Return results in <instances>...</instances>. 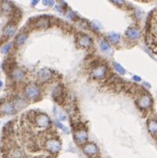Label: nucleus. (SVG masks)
I'll return each mask as SVG.
<instances>
[{
  "label": "nucleus",
  "mask_w": 157,
  "mask_h": 158,
  "mask_svg": "<svg viewBox=\"0 0 157 158\" xmlns=\"http://www.w3.org/2000/svg\"><path fill=\"white\" fill-rule=\"evenodd\" d=\"M34 125L38 128H47L50 126L51 120L45 114H38L33 118Z\"/></svg>",
  "instance_id": "obj_1"
},
{
  "label": "nucleus",
  "mask_w": 157,
  "mask_h": 158,
  "mask_svg": "<svg viewBox=\"0 0 157 158\" xmlns=\"http://www.w3.org/2000/svg\"><path fill=\"white\" fill-rule=\"evenodd\" d=\"M45 148L51 154H57L61 148V144L55 139H50L45 142Z\"/></svg>",
  "instance_id": "obj_2"
},
{
  "label": "nucleus",
  "mask_w": 157,
  "mask_h": 158,
  "mask_svg": "<svg viewBox=\"0 0 157 158\" xmlns=\"http://www.w3.org/2000/svg\"><path fill=\"white\" fill-rule=\"evenodd\" d=\"M25 95L29 100H35L40 95V89L36 84H28L25 88Z\"/></svg>",
  "instance_id": "obj_3"
},
{
  "label": "nucleus",
  "mask_w": 157,
  "mask_h": 158,
  "mask_svg": "<svg viewBox=\"0 0 157 158\" xmlns=\"http://www.w3.org/2000/svg\"><path fill=\"white\" fill-rule=\"evenodd\" d=\"M17 111L13 102L6 101L0 105V114L1 115H13Z\"/></svg>",
  "instance_id": "obj_4"
},
{
  "label": "nucleus",
  "mask_w": 157,
  "mask_h": 158,
  "mask_svg": "<svg viewBox=\"0 0 157 158\" xmlns=\"http://www.w3.org/2000/svg\"><path fill=\"white\" fill-rule=\"evenodd\" d=\"M138 105L141 109H148L152 105V98L147 94H143L138 99Z\"/></svg>",
  "instance_id": "obj_5"
},
{
  "label": "nucleus",
  "mask_w": 157,
  "mask_h": 158,
  "mask_svg": "<svg viewBox=\"0 0 157 158\" xmlns=\"http://www.w3.org/2000/svg\"><path fill=\"white\" fill-rule=\"evenodd\" d=\"M83 152L89 156H94L98 155L99 153V148L94 143H86L83 148Z\"/></svg>",
  "instance_id": "obj_6"
},
{
  "label": "nucleus",
  "mask_w": 157,
  "mask_h": 158,
  "mask_svg": "<svg viewBox=\"0 0 157 158\" xmlns=\"http://www.w3.org/2000/svg\"><path fill=\"white\" fill-rule=\"evenodd\" d=\"M106 75V67L105 66H98L96 67L91 73V76L93 78H97V79H100L103 78Z\"/></svg>",
  "instance_id": "obj_7"
},
{
  "label": "nucleus",
  "mask_w": 157,
  "mask_h": 158,
  "mask_svg": "<svg viewBox=\"0 0 157 158\" xmlns=\"http://www.w3.org/2000/svg\"><path fill=\"white\" fill-rule=\"evenodd\" d=\"M87 138H88V135H87V132L83 130H77L75 132V139L79 144L85 143L87 140Z\"/></svg>",
  "instance_id": "obj_8"
},
{
  "label": "nucleus",
  "mask_w": 157,
  "mask_h": 158,
  "mask_svg": "<svg viewBox=\"0 0 157 158\" xmlns=\"http://www.w3.org/2000/svg\"><path fill=\"white\" fill-rule=\"evenodd\" d=\"M77 44L81 47L88 48L92 45V39L88 36H86V35H82V36H80L77 39Z\"/></svg>",
  "instance_id": "obj_9"
},
{
  "label": "nucleus",
  "mask_w": 157,
  "mask_h": 158,
  "mask_svg": "<svg viewBox=\"0 0 157 158\" xmlns=\"http://www.w3.org/2000/svg\"><path fill=\"white\" fill-rule=\"evenodd\" d=\"M38 77L40 81L45 82L51 77V70H49L48 68H42L38 71Z\"/></svg>",
  "instance_id": "obj_10"
},
{
  "label": "nucleus",
  "mask_w": 157,
  "mask_h": 158,
  "mask_svg": "<svg viewBox=\"0 0 157 158\" xmlns=\"http://www.w3.org/2000/svg\"><path fill=\"white\" fill-rule=\"evenodd\" d=\"M125 35L130 39L135 40V39H138L139 37H140V32H139V30L137 29L136 28H129L126 30Z\"/></svg>",
  "instance_id": "obj_11"
},
{
  "label": "nucleus",
  "mask_w": 157,
  "mask_h": 158,
  "mask_svg": "<svg viewBox=\"0 0 157 158\" xmlns=\"http://www.w3.org/2000/svg\"><path fill=\"white\" fill-rule=\"evenodd\" d=\"M11 76L12 78L15 81H21L23 79L24 77V72L23 70H22L21 68H14L13 71L11 72Z\"/></svg>",
  "instance_id": "obj_12"
},
{
  "label": "nucleus",
  "mask_w": 157,
  "mask_h": 158,
  "mask_svg": "<svg viewBox=\"0 0 157 158\" xmlns=\"http://www.w3.org/2000/svg\"><path fill=\"white\" fill-rule=\"evenodd\" d=\"M13 106H14L16 111H19V110L22 109L23 108H25V107L27 106L26 100H23V99H22V98H17V99H15V100L13 101Z\"/></svg>",
  "instance_id": "obj_13"
},
{
  "label": "nucleus",
  "mask_w": 157,
  "mask_h": 158,
  "mask_svg": "<svg viewBox=\"0 0 157 158\" xmlns=\"http://www.w3.org/2000/svg\"><path fill=\"white\" fill-rule=\"evenodd\" d=\"M147 128L152 135L157 134V121L151 119L147 122Z\"/></svg>",
  "instance_id": "obj_14"
},
{
  "label": "nucleus",
  "mask_w": 157,
  "mask_h": 158,
  "mask_svg": "<svg viewBox=\"0 0 157 158\" xmlns=\"http://www.w3.org/2000/svg\"><path fill=\"white\" fill-rule=\"evenodd\" d=\"M16 32V26L14 24H9L4 29V35L6 37H13Z\"/></svg>",
  "instance_id": "obj_15"
},
{
  "label": "nucleus",
  "mask_w": 157,
  "mask_h": 158,
  "mask_svg": "<svg viewBox=\"0 0 157 158\" xmlns=\"http://www.w3.org/2000/svg\"><path fill=\"white\" fill-rule=\"evenodd\" d=\"M28 36L26 34H20L16 37L15 38V45H22L25 43V41L27 40Z\"/></svg>",
  "instance_id": "obj_16"
},
{
  "label": "nucleus",
  "mask_w": 157,
  "mask_h": 158,
  "mask_svg": "<svg viewBox=\"0 0 157 158\" xmlns=\"http://www.w3.org/2000/svg\"><path fill=\"white\" fill-rule=\"evenodd\" d=\"M1 10L3 13H6V14H10L12 12H13V6H11L10 3L8 2H3L2 5H1Z\"/></svg>",
  "instance_id": "obj_17"
},
{
  "label": "nucleus",
  "mask_w": 157,
  "mask_h": 158,
  "mask_svg": "<svg viewBox=\"0 0 157 158\" xmlns=\"http://www.w3.org/2000/svg\"><path fill=\"white\" fill-rule=\"evenodd\" d=\"M120 38H121L120 35L118 33H115V32H111V33H108V40L114 44H116L117 42H119Z\"/></svg>",
  "instance_id": "obj_18"
},
{
  "label": "nucleus",
  "mask_w": 157,
  "mask_h": 158,
  "mask_svg": "<svg viewBox=\"0 0 157 158\" xmlns=\"http://www.w3.org/2000/svg\"><path fill=\"white\" fill-rule=\"evenodd\" d=\"M49 25H50V22L47 19H41L37 22L36 27L38 29H47Z\"/></svg>",
  "instance_id": "obj_19"
},
{
  "label": "nucleus",
  "mask_w": 157,
  "mask_h": 158,
  "mask_svg": "<svg viewBox=\"0 0 157 158\" xmlns=\"http://www.w3.org/2000/svg\"><path fill=\"white\" fill-rule=\"evenodd\" d=\"M52 95H53V98L55 100H58L59 98H60V96L62 95V87L61 86H57L53 89V92H52Z\"/></svg>",
  "instance_id": "obj_20"
},
{
  "label": "nucleus",
  "mask_w": 157,
  "mask_h": 158,
  "mask_svg": "<svg viewBox=\"0 0 157 158\" xmlns=\"http://www.w3.org/2000/svg\"><path fill=\"white\" fill-rule=\"evenodd\" d=\"M114 68H115V69L116 70V71L121 75H124L126 73V70L118 63H114Z\"/></svg>",
  "instance_id": "obj_21"
},
{
  "label": "nucleus",
  "mask_w": 157,
  "mask_h": 158,
  "mask_svg": "<svg viewBox=\"0 0 157 158\" xmlns=\"http://www.w3.org/2000/svg\"><path fill=\"white\" fill-rule=\"evenodd\" d=\"M100 48H101L104 52H109V50H110V45L108 44V42L103 40V41L100 42Z\"/></svg>",
  "instance_id": "obj_22"
},
{
  "label": "nucleus",
  "mask_w": 157,
  "mask_h": 158,
  "mask_svg": "<svg viewBox=\"0 0 157 158\" xmlns=\"http://www.w3.org/2000/svg\"><path fill=\"white\" fill-rule=\"evenodd\" d=\"M11 156H13V157H22V156H23V154L20 151V149H14L11 153Z\"/></svg>",
  "instance_id": "obj_23"
},
{
  "label": "nucleus",
  "mask_w": 157,
  "mask_h": 158,
  "mask_svg": "<svg viewBox=\"0 0 157 158\" xmlns=\"http://www.w3.org/2000/svg\"><path fill=\"white\" fill-rule=\"evenodd\" d=\"M91 25H92V27L95 29V30H100L101 29H102V26H101V24L99 23V22H98L97 21H94V22H92V23H91Z\"/></svg>",
  "instance_id": "obj_24"
},
{
  "label": "nucleus",
  "mask_w": 157,
  "mask_h": 158,
  "mask_svg": "<svg viewBox=\"0 0 157 158\" xmlns=\"http://www.w3.org/2000/svg\"><path fill=\"white\" fill-rule=\"evenodd\" d=\"M55 125H56V126H58L60 129H61L63 132H68V130H67V128L66 127V126H64L62 124H60V121L59 120H56L55 121Z\"/></svg>",
  "instance_id": "obj_25"
},
{
  "label": "nucleus",
  "mask_w": 157,
  "mask_h": 158,
  "mask_svg": "<svg viewBox=\"0 0 157 158\" xmlns=\"http://www.w3.org/2000/svg\"><path fill=\"white\" fill-rule=\"evenodd\" d=\"M10 47H11V44H6V45H4L3 47H2V49H1V52L2 54H6V52H8V51H9V49H10Z\"/></svg>",
  "instance_id": "obj_26"
},
{
  "label": "nucleus",
  "mask_w": 157,
  "mask_h": 158,
  "mask_svg": "<svg viewBox=\"0 0 157 158\" xmlns=\"http://www.w3.org/2000/svg\"><path fill=\"white\" fill-rule=\"evenodd\" d=\"M111 1L114 4L117 5V6H123V5H124V0H111Z\"/></svg>",
  "instance_id": "obj_27"
},
{
  "label": "nucleus",
  "mask_w": 157,
  "mask_h": 158,
  "mask_svg": "<svg viewBox=\"0 0 157 158\" xmlns=\"http://www.w3.org/2000/svg\"><path fill=\"white\" fill-rule=\"evenodd\" d=\"M67 18H70V19H73V17H74V13H68V14H67Z\"/></svg>",
  "instance_id": "obj_28"
},
{
  "label": "nucleus",
  "mask_w": 157,
  "mask_h": 158,
  "mask_svg": "<svg viewBox=\"0 0 157 158\" xmlns=\"http://www.w3.org/2000/svg\"><path fill=\"white\" fill-rule=\"evenodd\" d=\"M53 5H54V1H53V0H48V6H52Z\"/></svg>",
  "instance_id": "obj_29"
},
{
  "label": "nucleus",
  "mask_w": 157,
  "mask_h": 158,
  "mask_svg": "<svg viewBox=\"0 0 157 158\" xmlns=\"http://www.w3.org/2000/svg\"><path fill=\"white\" fill-rule=\"evenodd\" d=\"M39 2V0H32V2H31V5L32 6H37V4Z\"/></svg>",
  "instance_id": "obj_30"
},
{
  "label": "nucleus",
  "mask_w": 157,
  "mask_h": 158,
  "mask_svg": "<svg viewBox=\"0 0 157 158\" xmlns=\"http://www.w3.org/2000/svg\"><path fill=\"white\" fill-rule=\"evenodd\" d=\"M132 78H133V80H135V81H138V82L141 80V78L139 77H138V76H134V77H133Z\"/></svg>",
  "instance_id": "obj_31"
},
{
  "label": "nucleus",
  "mask_w": 157,
  "mask_h": 158,
  "mask_svg": "<svg viewBox=\"0 0 157 158\" xmlns=\"http://www.w3.org/2000/svg\"><path fill=\"white\" fill-rule=\"evenodd\" d=\"M55 7H56V9H57L59 12H61V13H62V11H63V10H62V8H60V6H56Z\"/></svg>",
  "instance_id": "obj_32"
},
{
  "label": "nucleus",
  "mask_w": 157,
  "mask_h": 158,
  "mask_svg": "<svg viewBox=\"0 0 157 158\" xmlns=\"http://www.w3.org/2000/svg\"><path fill=\"white\" fill-rule=\"evenodd\" d=\"M60 119H62L63 121L66 120V116H64V115H60Z\"/></svg>",
  "instance_id": "obj_33"
},
{
  "label": "nucleus",
  "mask_w": 157,
  "mask_h": 158,
  "mask_svg": "<svg viewBox=\"0 0 157 158\" xmlns=\"http://www.w3.org/2000/svg\"><path fill=\"white\" fill-rule=\"evenodd\" d=\"M42 2H43V4L45 5V6L48 5V0H42Z\"/></svg>",
  "instance_id": "obj_34"
},
{
  "label": "nucleus",
  "mask_w": 157,
  "mask_h": 158,
  "mask_svg": "<svg viewBox=\"0 0 157 158\" xmlns=\"http://www.w3.org/2000/svg\"><path fill=\"white\" fill-rule=\"evenodd\" d=\"M144 84H145V86H147V87H148V88H149V87H150V85H148L149 84H147V83H144Z\"/></svg>",
  "instance_id": "obj_35"
},
{
  "label": "nucleus",
  "mask_w": 157,
  "mask_h": 158,
  "mask_svg": "<svg viewBox=\"0 0 157 158\" xmlns=\"http://www.w3.org/2000/svg\"><path fill=\"white\" fill-rule=\"evenodd\" d=\"M2 84H3V83H2L1 81H0V87H1V86H2Z\"/></svg>",
  "instance_id": "obj_36"
},
{
  "label": "nucleus",
  "mask_w": 157,
  "mask_h": 158,
  "mask_svg": "<svg viewBox=\"0 0 157 158\" xmlns=\"http://www.w3.org/2000/svg\"><path fill=\"white\" fill-rule=\"evenodd\" d=\"M156 52V54H157V51H156V52Z\"/></svg>",
  "instance_id": "obj_37"
}]
</instances>
